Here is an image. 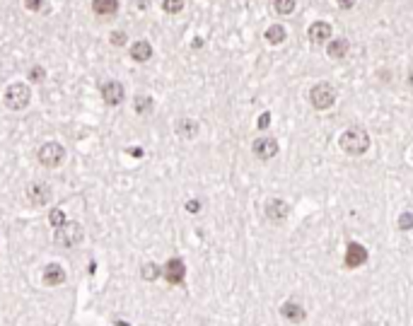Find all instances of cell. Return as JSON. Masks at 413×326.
I'll return each instance as SVG.
<instances>
[{
    "mask_svg": "<svg viewBox=\"0 0 413 326\" xmlns=\"http://www.w3.org/2000/svg\"><path fill=\"white\" fill-rule=\"evenodd\" d=\"M338 148L343 150L345 155H350V157H360V155H365L370 150V133L365 128H360V126H350L338 138Z\"/></svg>",
    "mask_w": 413,
    "mask_h": 326,
    "instance_id": "1",
    "label": "cell"
},
{
    "mask_svg": "<svg viewBox=\"0 0 413 326\" xmlns=\"http://www.w3.org/2000/svg\"><path fill=\"white\" fill-rule=\"evenodd\" d=\"M309 104L317 109V111H326L336 104V90L331 82H317L312 90H309Z\"/></svg>",
    "mask_w": 413,
    "mask_h": 326,
    "instance_id": "2",
    "label": "cell"
},
{
    "mask_svg": "<svg viewBox=\"0 0 413 326\" xmlns=\"http://www.w3.org/2000/svg\"><path fill=\"white\" fill-rule=\"evenodd\" d=\"M3 99H5V107L10 109V111H22L29 104L32 92H29V87L25 82H13V85H8Z\"/></svg>",
    "mask_w": 413,
    "mask_h": 326,
    "instance_id": "3",
    "label": "cell"
},
{
    "mask_svg": "<svg viewBox=\"0 0 413 326\" xmlns=\"http://www.w3.org/2000/svg\"><path fill=\"white\" fill-rule=\"evenodd\" d=\"M83 237H85V230H83V225H78V222H66V225H61L54 232V242L58 246H63V249L80 244Z\"/></svg>",
    "mask_w": 413,
    "mask_h": 326,
    "instance_id": "4",
    "label": "cell"
},
{
    "mask_svg": "<svg viewBox=\"0 0 413 326\" xmlns=\"http://www.w3.org/2000/svg\"><path fill=\"white\" fill-rule=\"evenodd\" d=\"M37 157H39V162L44 167H49V169H56L58 164L66 160V150L61 143H44L39 152H37Z\"/></svg>",
    "mask_w": 413,
    "mask_h": 326,
    "instance_id": "5",
    "label": "cell"
},
{
    "mask_svg": "<svg viewBox=\"0 0 413 326\" xmlns=\"http://www.w3.org/2000/svg\"><path fill=\"white\" fill-rule=\"evenodd\" d=\"M51 196H54V191L49 184H44V181H34V184H29L27 186V201L34 208H42L51 201Z\"/></svg>",
    "mask_w": 413,
    "mask_h": 326,
    "instance_id": "6",
    "label": "cell"
},
{
    "mask_svg": "<svg viewBox=\"0 0 413 326\" xmlns=\"http://www.w3.org/2000/svg\"><path fill=\"white\" fill-rule=\"evenodd\" d=\"M162 275L167 278L169 285H181L184 278H186V266H184V261H181L179 256L169 258L165 263V268H162Z\"/></svg>",
    "mask_w": 413,
    "mask_h": 326,
    "instance_id": "7",
    "label": "cell"
},
{
    "mask_svg": "<svg viewBox=\"0 0 413 326\" xmlns=\"http://www.w3.org/2000/svg\"><path fill=\"white\" fill-rule=\"evenodd\" d=\"M367 258H370V254H367V249H365V246L358 244V242H350V244H348V249H345L343 263H345V268H360V266H365V263H367Z\"/></svg>",
    "mask_w": 413,
    "mask_h": 326,
    "instance_id": "8",
    "label": "cell"
},
{
    "mask_svg": "<svg viewBox=\"0 0 413 326\" xmlns=\"http://www.w3.org/2000/svg\"><path fill=\"white\" fill-rule=\"evenodd\" d=\"M263 213H266V217H268L273 225H278V222H285V217L290 215V205L285 203L283 198H268Z\"/></svg>",
    "mask_w": 413,
    "mask_h": 326,
    "instance_id": "9",
    "label": "cell"
},
{
    "mask_svg": "<svg viewBox=\"0 0 413 326\" xmlns=\"http://www.w3.org/2000/svg\"><path fill=\"white\" fill-rule=\"evenodd\" d=\"M251 152L259 157V160H271L278 155V140L271 136H261L254 140V145H251Z\"/></svg>",
    "mask_w": 413,
    "mask_h": 326,
    "instance_id": "10",
    "label": "cell"
},
{
    "mask_svg": "<svg viewBox=\"0 0 413 326\" xmlns=\"http://www.w3.org/2000/svg\"><path fill=\"white\" fill-rule=\"evenodd\" d=\"M124 97H126V90L119 80H107L102 85V99H104L109 107H119V104L124 102Z\"/></svg>",
    "mask_w": 413,
    "mask_h": 326,
    "instance_id": "11",
    "label": "cell"
},
{
    "mask_svg": "<svg viewBox=\"0 0 413 326\" xmlns=\"http://www.w3.org/2000/svg\"><path fill=\"white\" fill-rule=\"evenodd\" d=\"M307 39L312 41V44H326L329 39H333V29H331L329 22H312L309 29H307Z\"/></svg>",
    "mask_w": 413,
    "mask_h": 326,
    "instance_id": "12",
    "label": "cell"
},
{
    "mask_svg": "<svg viewBox=\"0 0 413 326\" xmlns=\"http://www.w3.org/2000/svg\"><path fill=\"white\" fill-rule=\"evenodd\" d=\"M280 316L285 319V321H290V324H300V321H304V309H302V304L300 302H292V299H288V302H283L280 304Z\"/></svg>",
    "mask_w": 413,
    "mask_h": 326,
    "instance_id": "13",
    "label": "cell"
},
{
    "mask_svg": "<svg viewBox=\"0 0 413 326\" xmlns=\"http://www.w3.org/2000/svg\"><path fill=\"white\" fill-rule=\"evenodd\" d=\"M63 283H66V271H63V266L49 263V266L44 268V285L56 287V285H63Z\"/></svg>",
    "mask_w": 413,
    "mask_h": 326,
    "instance_id": "14",
    "label": "cell"
},
{
    "mask_svg": "<svg viewBox=\"0 0 413 326\" xmlns=\"http://www.w3.org/2000/svg\"><path fill=\"white\" fill-rule=\"evenodd\" d=\"M348 49H350V44H348V39H343V37H336V39L326 41V56H329V58H333V61H341V58H345Z\"/></svg>",
    "mask_w": 413,
    "mask_h": 326,
    "instance_id": "15",
    "label": "cell"
},
{
    "mask_svg": "<svg viewBox=\"0 0 413 326\" xmlns=\"http://www.w3.org/2000/svg\"><path fill=\"white\" fill-rule=\"evenodd\" d=\"M131 58H133L136 63H148L152 58V44L145 39L133 41V46H131Z\"/></svg>",
    "mask_w": 413,
    "mask_h": 326,
    "instance_id": "16",
    "label": "cell"
},
{
    "mask_svg": "<svg viewBox=\"0 0 413 326\" xmlns=\"http://www.w3.org/2000/svg\"><path fill=\"white\" fill-rule=\"evenodd\" d=\"M92 13L99 17H114L119 13V0H92Z\"/></svg>",
    "mask_w": 413,
    "mask_h": 326,
    "instance_id": "17",
    "label": "cell"
},
{
    "mask_svg": "<svg viewBox=\"0 0 413 326\" xmlns=\"http://www.w3.org/2000/svg\"><path fill=\"white\" fill-rule=\"evenodd\" d=\"M198 121H193V119H189V116H184V119H179L177 121V136L181 138H186V140H191V138L198 136Z\"/></svg>",
    "mask_w": 413,
    "mask_h": 326,
    "instance_id": "18",
    "label": "cell"
},
{
    "mask_svg": "<svg viewBox=\"0 0 413 326\" xmlns=\"http://www.w3.org/2000/svg\"><path fill=\"white\" fill-rule=\"evenodd\" d=\"M266 41L268 44H273V46H278V44H283V41L288 39V32H285V27L283 25H271V27L266 29Z\"/></svg>",
    "mask_w": 413,
    "mask_h": 326,
    "instance_id": "19",
    "label": "cell"
},
{
    "mask_svg": "<svg viewBox=\"0 0 413 326\" xmlns=\"http://www.w3.org/2000/svg\"><path fill=\"white\" fill-rule=\"evenodd\" d=\"M133 109H136L138 116H148V114H152V109H155V102L148 95H138L133 99Z\"/></svg>",
    "mask_w": 413,
    "mask_h": 326,
    "instance_id": "20",
    "label": "cell"
},
{
    "mask_svg": "<svg viewBox=\"0 0 413 326\" xmlns=\"http://www.w3.org/2000/svg\"><path fill=\"white\" fill-rule=\"evenodd\" d=\"M297 8V0H273V10L278 15H292Z\"/></svg>",
    "mask_w": 413,
    "mask_h": 326,
    "instance_id": "21",
    "label": "cell"
},
{
    "mask_svg": "<svg viewBox=\"0 0 413 326\" xmlns=\"http://www.w3.org/2000/svg\"><path fill=\"white\" fill-rule=\"evenodd\" d=\"M160 275H162V268H160L157 263H145V266H143V278H145V280H157Z\"/></svg>",
    "mask_w": 413,
    "mask_h": 326,
    "instance_id": "22",
    "label": "cell"
},
{
    "mask_svg": "<svg viewBox=\"0 0 413 326\" xmlns=\"http://www.w3.org/2000/svg\"><path fill=\"white\" fill-rule=\"evenodd\" d=\"M162 10L167 15H179L184 10V0H162Z\"/></svg>",
    "mask_w": 413,
    "mask_h": 326,
    "instance_id": "23",
    "label": "cell"
},
{
    "mask_svg": "<svg viewBox=\"0 0 413 326\" xmlns=\"http://www.w3.org/2000/svg\"><path fill=\"white\" fill-rule=\"evenodd\" d=\"M29 80L32 82H44L46 80V70H44L42 66H32V68H29Z\"/></svg>",
    "mask_w": 413,
    "mask_h": 326,
    "instance_id": "24",
    "label": "cell"
},
{
    "mask_svg": "<svg viewBox=\"0 0 413 326\" xmlns=\"http://www.w3.org/2000/svg\"><path fill=\"white\" fill-rule=\"evenodd\" d=\"M399 230L401 232L413 230V213H401L399 215Z\"/></svg>",
    "mask_w": 413,
    "mask_h": 326,
    "instance_id": "25",
    "label": "cell"
},
{
    "mask_svg": "<svg viewBox=\"0 0 413 326\" xmlns=\"http://www.w3.org/2000/svg\"><path fill=\"white\" fill-rule=\"evenodd\" d=\"M49 222H51L56 230H58L61 225H66V213H63V210H51V215H49Z\"/></svg>",
    "mask_w": 413,
    "mask_h": 326,
    "instance_id": "26",
    "label": "cell"
},
{
    "mask_svg": "<svg viewBox=\"0 0 413 326\" xmlns=\"http://www.w3.org/2000/svg\"><path fill=\"white\" fill-rule=\"evenodd\" d=\"M44 5H46V0H25V8L29 13H42Z\"/></svg>",
    "mask_w": 413,
    "mask_h": 326,
    "instance_id": "27",
    "label": "cell"
},
{
    "mask_svg": "<svg viewBox=\"0 0 413 326\" xmlns=\"http://www.w3.org/2000/svg\"><path fill=\"white\" fill-rule=\"evenodd\" d=\"M126 32H111V37H109V41H111V46H124L126 44Z\"/></svg>",
    "mask_w": 413,
    "mask_h": 326,
    "instance_id": "28",
    "label": "cell"
},
{
    "mask_svg": "<svg viewBox=\"0 0 413 326\" xmlns=\"http://www.w3.org/2000/svg\"><path fill=\"white\" fill-rule=\"evenodd\" d=\"M268 126H271V114H268V111H263L261 116H259V121H256V128H259V131H266Z\"/></svg>",
    "mask_w": 413,
    "mask_h": 326,
    "instance_id": "29",
    "label": "cell"
},
{
    "mask_svg": "<svg viewBox=\"0 0 413 326\" xmlns=\"http://www.w3.org/2000/svg\"><path fill=\"white\" fill-rule=\"evenodd\" d=\"M355 3H358V0H336V5H338L341 10H353Z\"/></svg>",
    "mask_w": 413,
    "mask_h": 326,
    "instance_id": "30",
    "label": "cell"
},
{
    "mask_svg": "<svg viewBox=\"0 0 413 326\" xmlns=\"http://www.w3.org/2000/svg\"><path fill=\"white\" fill-rule=\"evenodd\" d=\"M186 210H189V213H198V210H201V201H196V198H193V201H186Z\"/></svg>",
    "mask_w": 413,
    "mask_h": 326,
    "instance_id": "31",
    "label": "cell"
},
{
    "mask_svg": "<svg viewBox=\"0 0 413 326\" xmlns=\"http://www.w3.org/2000/svg\"><path fill=\"white\" fill-rule=\"evenodd\" d=\"M131 155H133V157H143V150H140V148H136V150H131Z\"/></svg>",
    "mask_w": 413,
    "mask_h": 326,
    "instance_id": "32",
    "label": "cell"
},
{
    "mask_svg": "<svg viewBox=\"0 0 413 326\" xmlns=\"http://www.w3.org/2000/svg\"><path fill=\"white\" fill-rule=\"evenodd\" d=\"M408 85H411V87H413V73H411V75H408Z\"/></svg>",
    "mask_w": 413,
    "mask_h": 326,
    "instance_id": "33",
    "label": "cell"
}]
</instances>
